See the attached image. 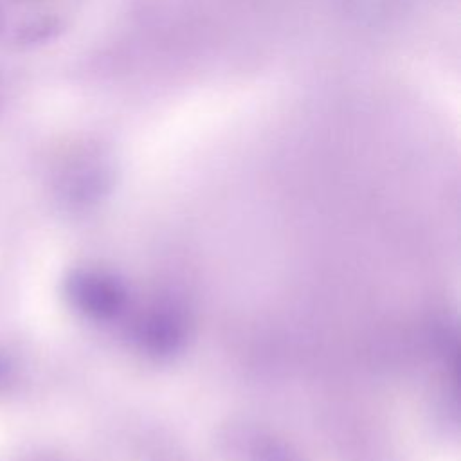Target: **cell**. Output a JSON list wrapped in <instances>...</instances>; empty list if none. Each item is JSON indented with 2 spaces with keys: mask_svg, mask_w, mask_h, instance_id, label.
<instances>
[{
  "mask_svg": "<svg viewBox=\"0 0 461 461\" xmlns=\"http://www.w3.org/2000/svg\"><path fill=\"white\" fill-rule=\"evenodd\" d=\"M184 328L175 313L155 312L140 324V340L146 349L155 353H166L176 348L182 340Z\"/></svg>",
  "mask_w": 461,
  "mask_h": 461,
  "instance_id": "2",
  "label": "cell"
},
{
  "mask_svg": "<svg viewBox=\"0 0 461 461\" xmlns=\"http://www.w3.org/2000/svg\"><path fill=\"white\" fill-rule=\"evenodd\" d=\"M81 299L85 308L99 317H112L124 306V290L112 277L90 276L81 281Z\"/></svg>",
  "mask_w": 461,
  "mask_h": 461,
  "instance_id": "1",
  "label": "cell"
}]
</instances>
